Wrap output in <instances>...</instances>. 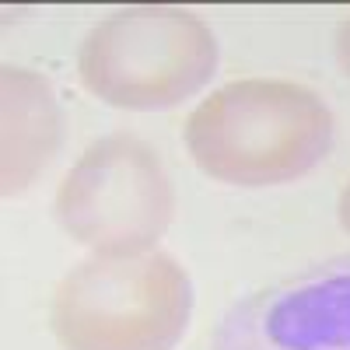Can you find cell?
<instances>
[{
  "mask_svg": "<svg viewBox=\"0 0 350 350\" xmlns=\"http://www.w3.org/2000/svg\"><path fill=\"white\" fill-rule=\"evenodd\" d=\"M333 112L295 81H231L186 120L193 161L228 186H280L329 154Z\"/></svg>",
  "mask_w": 350,
  "mask_h": 350,
  "instance_id": "obj_1",
  "label": "cell"
},
{
  "mask_svg": "<svg viewBox=\"0 0 350 350\" xmlns=\"http://www.w3.org/2000/svg\"><path fill=\"white\" fill-rule=\"evenodd\" d=\"M189 315V273L148 249L74 267L53 295L49 323L67 350H172Z\"/></svg>",
  "mask_w": 350,
  "mask_h": 350,
  "instance_id": "obj_2",
  "label": "cell"
},
{
  "mask_svg": "<svg viewBox=\"0 0 350 350\" xmlns=\"http://www.w3.org/2000/svg\"><path fill=\"white\" fill-rule=\"evenodd\" d=\"M217 70V39L183 8H126L88 32L77 74L120 109H168L196 95Z\"/></svg>",
  "mask_w": 350,
  "mask_h": 350,
  "instance_id": "obj_3",
  "label": "cell"
},
{
  "mask_svg": "<svg viewBox=\"0 0 350 350\" xmlns=\"http://www.w3.org/2000/svg\"><path fill=\"white\" fill-rule=\"evenodd\" d=\"M175 214L172 179L140 137L109 133L88 148L56 193L64 231L98 256L148 252Z\"/></svg>",
  "mask_w": 350,
  "mask_h": 350,
  "instance_id": "obj_4",
  "label": "cell"
},
{
  "mask_svg": "<svg viewBox=\"0 0 350 350\" xmlns=\"http://www.w3.org/2000/svg\"><path fill=\"white\" fill-rule=\"evenodd\" d=\"M214 350H350V252L239 298L214 329Z\"/></svg>",
  "mask_w": 350,
  "mask_h": 350,
  "instance_id": "obj_5",
  "label": "cell"
},
{
  "mask_svg": "<svg viewBox=\"0 0 350 350\" xmlns=\"http://www.w3.org/2000/svg\"><path fill=\"white\" fill-rule=\"evenodd\" d=\"M4 88V196H18L39 179V172L60 151V105L46 77L4 67L0 74Z\"/></svg>",
  "mask_w": 350,
  "mask_h": 350,
  "instance_id": "obj_6",
  "label": "cell"
},
{
  "mask_svg": "<svg viewBox=\"0 0 350 350\" xmlns=\"http://www.w3.org/2000/svg\"><path fill=\"white\" fill-rule=\"evenodd\" d=\"M336 60H340L343 74L350 77V18L340 25V32H336Z\"/></svg>",
  "mask_w": 350,
  "mask_h": 350,
  "instance_id": "obj_7",
  "label": "cell"
},
{
  "mask_svg": "<svg viewBox=\"0 0 350 350\" xmlns=\"http://www.w3.org/2000/svg\"><path fill=\"white\" fill-rule=\"evenodd\" d=\"M340 224L350 231V183H347V189H343V196H340Z\"/></svg>",
  "mask_w": 350,
  "mask_h": 350,
  "instance_id": "obj_8",
  "label": "cell"
}]
</instances>
